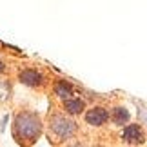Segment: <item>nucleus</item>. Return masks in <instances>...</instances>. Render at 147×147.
<instances>
[{
	"label": "nucleus",
	"instance_id": "obj_1",
	"mask_svg": "<svg viewBox=\"0 0 147 147\" xmlns=\"http://www.w3.org/2000/svg\"><path fill=\"white\" fill-rule=\"evenodd\" d=\"M40 131H42L40 120L33 113H20L15 118V138L18 142L33 144L40 136Z\"/></svg>",
	"mask_w": 147,
	"mask_h": 147
},
{
	"label": "nucleus",
	"instance_id": "obj_2",
	"mask_svg": "<svg viewBox=\"0 0 147 147\" xmlns=\"http://www.w3.org/2000/svg\"><path fill=\"white\" fill-rule=\"evenodd\" d=\"M51 129L60 138H71L76 131V123L65 116H53L51 118Z\"/></svg>",
	"mask_w": 147,
	"mask_h": 147
},
{
	"label": "nucleus",
	"instance_id": "obj_3",
	"mask_svg": "<svg viewBox=\"0 0 147 147\" xmlns=\"http://www.w3.org/2000/svg\"><path fill=\"white\" fill-rule=\"evenodd\" d=\"M123 140H125L127 144H131V145H138V144H144V140H145V134H144V129L140 127V125H127L125 129H123Z\"/></svg>",
	"mask_w": 147,
	"mask_h": 147
},
{
	"label": "nucleus",
	"instance_id": "obj_4",
	"mask_svg": "<svg viewBox=\"0 0 147 147\" xmlns=\"http://www.w3.org/2000/svg\"><path fill=\"white\" fill-rule=\"evenodd\" d=\"M18 78H20V82L24 84V86H29V87H38V86H42V84H44V76L38 71H35V69H24V71H20Z\"/></svg>",
	"mask_w": 147,
	"mask_h": 147
},
{
	"label": "nucleus",
	"instance_id": "obj_5",
	"mask_svg": "<svg viewBox=\"0 0 147 147\" xmlns=\"http://www.w3.org/2000/svg\"><path fill=\"white\" fill-rule=\"evenodd\" d=\"M107 118H109V115H107V111L104 109V107H93L91 111L86 113V122L89 123V125H104V123L107 122Z\"/></svg>",
	"mask_w": 147,
	"mask_h": 147
},
{
	"label": "nucleus",
	"instance_id": "obj_6",
	"mask_svg": "<svg viewBox=\"0 0 147 147\" xmlns=\"http://www.w3.org/2000/svg\"><path fill=\"white\" fill-rule=\"evenodd\" d=\"M65 111L69 113V115H80L84 111V102L78 100V98H65Z\"/></svg>",
	"mask_w": 147,
	"mask_h": 147
},
{
	"label": "nucleus",
	"instance_id": "obj_7",
	"mask_svg": "<svg viewBox=\"0 0 147 147\" xmlns=\"http://www.w3.org/2000/svg\"><path fill=\"white\" fill-rule=\"evenodd\" d=\"M55 93H56V96H60V98L65 100V98H69L71 94H73V86H71L69 82L62 80V82H58L55 86Z\"/></svg>",
	"mask_w": 147,
	"mask_h": 147
},
{
	"label": "nucleus",
	"instance_id": "obj_8",
	"mask_svg": "<svg viewBox=\"0 0 147 147\" xmlns=\"http://www.w3.org/2000/svg\"><path fill=\"white\" fill-rule=\"evenodd\" d=\"M129 111L127 109H123V107H116L115 111H113V122L116 123V125H123V123H125L127 120H129Z\"/></svg>",
	"mask_w": 147,
	"mask_h": 147
},
{
	"label": "nucleus",
	"instance_id": "obj_9",
	"mask_svg": "<svg viewBox=\"0 0 147 147\" xmlns=\"http://www.w3.org/2000/svg\"><path fill=\"white\" fill-rule=\"evenodd\" d=\"M5 71V65H4V62H0V73H4Z\"/></svg>",
	"mask_w": 147,
	"mask_h": 147
}]
</instances>
